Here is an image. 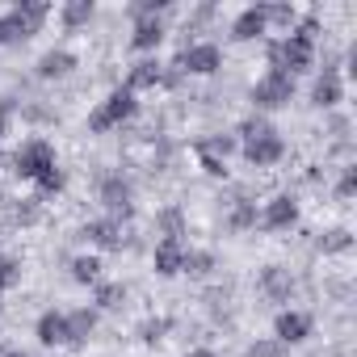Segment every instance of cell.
Segmentation results:
<instances>
[{
    "mask_svg": "<svg viewBox=\"0 0 357 357\" xmlns=\"http://www.w3.org/2000/svg\"><path fill=\"white\" fill-rule=\"evenodd\" d=\"M265 22L269 26H290L294 22V5H265Z\"/></svg>",
    "mask_w": 357,
    "mask_h": 357,
    "instance_id": "34",
    "label": "cell"
},
{
    "mask_svg": "<svg viewBox=\"0 0 357 357\" xmlns=\"http://www.w3.org/2000/svg\"><path fill=\"white\" fill-rule=\"evenodd\" d=\"M164 332H168V319H160V315L139 324V340H143V344H160V340H164Z\"/></svg>",
    "mask_w": 357,
    "mask_h": 357,
    "instance_id": "32",
    "label": "cell"
},
{
    "mask_svg": "<svg viewBox=\"0 0 357 357\" xmlns=\"http://www.w3.org/2000/svg\"><path fill=\"white\" fill-rule=\"evenodd\" d=\"M89 244H97V248H105V252H118L122 244H126V236H122V223L118 219H93V223H84V231H80Z\"/></svg>",
    "mask_w": 357,
    "mask_h": 357,
    "instance_id": "11",
    "label": "cell"
},
{
    "mask_svg": "<svg viewBox=\"0 0 357 357\" xmlns=\"http://www.w3.org/2000/svg\"><path fill=\"white\" fill-rule=\"evenodd\" d=\"M172 63L181 72H194V76H211L223 68V51H219V43H190V47H181V55Z\"/></svg>",
    "mask_w": 357,
    "mask_h": 357,
    "instance_id": "6",
    "label": "cell"
},
{
    "mask_svg": "<svg viewBox=\"0 0 357 357\" xmlns=\"http://www.w3.org/2000/svg\"><path fill=\"white\" fill-rule=\"evenodd\" d=\"M340 97H344L340 72H336V68H324V72L315 76V84H311V105H319V109H332V105H340Z\"/></svg>",
    "mask_w": 357,
    "mask_h": 357,
    "instance_id": "13",
    "label": "cell"
},
{
    "mask_svg": "<svg viewBox=\"0 0 357 357\" xmlns=\"http://www.w3.org/2000/svg\"><path fill=\"white\" fill-rule=\"evenodd\" d=\"M0 43H9V34H5V13H0Z\"/></svg>",
    "mask_w": 357,
    "mask_h": 357,
    "instance_id": "41",
    "label": "cell"
},
{
    "mask_svg": "<svg viewBox=\"0 0 357 357\" xmlns=\"http://www.w3.org/2000/svg\"><path fill=\"white\" fill-rule=\"evenodd\" d=\"M240 147V139L236 135H215V139H198V151H206V155H219V160H227L231 151Z\"/></svg>",
    "mask_w": 357,
    "mask_h": 357,
    "instance_id": "26",
    "label": "cell"
},
{
    "mask_svg": "<svg viewBox=\"0 0 357 357\" xmlns=\"http://www.w3.org/2000/svg\"><path fill=\"white\" fill-rule=\"evenodd\" d=\"M17 282H22V261L17 257H0V294L13 290Z\"/></svg>",
    "mask_w": 357,
    "mask_h": 357,
    "instance_id": "30",
    "label": "cell"
},
{
    "mask_svg": "<svg viewBox=\"0 0 357 357\" xmlns=\"http://www.w3.org/2000/svg\"><path fill=\"white\" fill-rule=\"evenodd\" d=\"M290 97H294V76H286V72H265L257 84H252V105H257V114H265V109H282V105H290Z\"/></svg>",
    "mask_w": 357,
    "mask_h": 357,
    "instance_id": "5",
    "label": "cell"
},
{
    "mask_svg": "<svg viewBox=\"0 0 357 357\" xmlns=\"http://www.w3.org/2000/svg\"><path fill=\"white\" fill-rule=\"evenodd\" d=\"M34 336H38L47 349L68 344V315H63V311H43L38 324H34Z\"/></svg>",
    "mask_w": 357,
    "mask_h": 357,
    "instance_id": "15",
    "label": "cell"
},
{
    "mask_svg": "<svg viewBox=\"0 0 357 357\" xmlns=\"http://www.w3.org/2000/svg\"><path fill=\"white\" fill-rule=\"evenodd\" d=\"M5 122H9V118H0V135H5Z\"/></svg>",
    "mask_w": 357,
    "mask_h": 357,
    "instance_id": "42",
    "label": "cell"
},
{
    "mask_svg": "<svg viewBox=\"0 0 357 357\" xmlns=\"http://www.w3.org/2000/svg\"><path fill=\"white\" fill-rule=\"evenodd\" d=\"M282 155H286V143H282V135H278V130H269V135H261V139L244 143V160H248L252 168H269V164H278Z\"/></svg>",
    "mask_w": 357,
    "mask_h": 357,
    "instance_id": "9",
    "label": "cell"
},
{
    "mask_svg": "<svg viewBox=\"0 0 357 357\" xmlns=\"http://www.w3.org/2000/svg\"><path fill=\"white\" fill-rule=\"evenodd\" d=\"M13 219H17V223H34V219H38V202H26V206H17V211H13Z\"/></svg>",
    "mask_w": 357,
    "mask_h": 357,
    "instance_id": "38",
    "label": "cell"
},
{
    "mask_svg": "<svg viewBox=\"0 0 357 357\" xmlns=\"http://www.w3.org/2000/svg\"><path fill=\"white\" fill-rule=\"evenodd\" d=\"M160 76H164V63H160L155 55H151V59H139V63L130 68V76H126V89H130V93H139V89H155Z\"/></svg>",
    "mask_w": 357,
    "mask_h": 357,
    "instance_id": "19",
    "label": "cell"
},
{
    "mask_svg": "<svg viewBox=\"0 0 357 357\" xmlns=\"http://www.w3.org/2000/svg\"><path fill=\"white\" fill-rule=\"evenodd\" d=\"M126 13H130L135 22H139V17H160V13H168V0H135Z\"/></svg>",
    "mask_w": 357,
    "mask_h": 357,
    "instance_id": "33",
    "label": "cell"
},
{
    "mask_svg": "<svg viewBox=\"0 0 357 357\" xmlns=\"http://www.w3.org/2000/svg\"><path fill=\"white\" fill-rule=\"evenodd\" d=\"M0 357H30V353H26V349H5Z\"/></svg>",
    "mask_w": 357,
    "mask_h": 357,
    "instance_id": "39",
    "label": "cell"
},
{
    "mask_svg": "<svg viewBox=\"0 0 357 357\" xmlns=\"http://www.w3.org/2000/svg\"><path fill=\"white\" fill-rule=\"evenodd\" d=\"M294 223H298V202L290 194H278V198L265 202V211H261V227L265 231H286Z\"/></svg>",
    "mask_w": 357,
    "mask_h": 357,
    "instance_id": "8",
    "label": "cell"
},
{
    "mask_svg": "<svg viewBox=\"0 0 357 357\" xmlns=\"http://www.w3.org/2000/svg\"><path fill=\"white\" fill-rule=\"evenodd\" d=\"M311 336V315L307 311H282L273 319V340L278 344H303Z\"/></svg>",
    "mask_w": 357,
    "mask_h": 357,
    "instance_id": "10",
    "label": "cell"
},
{
    "mask_svg": "<svg viewBox=\"0 0 357 357\" xmlns=\"http://www.w3.org/2000/svg\"><path fill=\"white\" fill-rule=\"evenodd\" d=\"M198 160H202V172H206V176H227V160L206 155V151H198Z\"/></svg>",
    "mask_w": 357,
    "mask_h": 357,
    "instance_id": "37",
    "label": "cell"
},
{
    "mask_svg": "<svg viewBox=\"0 0 357 357\" xmlns=\"http://www.w3.org/2000/svg\"><path fill=\"white\" fill-rule=\"evenodd\" d=\"M185 357H215V349H194V353H185Z\"/></svg>",
    "mask_w": 357,
    "mask_h": 357,
    "instance_id": "40",
    "label": "cell"
},
{
    "mask_svg": "<svg viewBox=\"0 0 357 357\" xmlns=\"http://www.w3.org/2000/svg\"><path fill=\"white\" fill-rule=\"evenodd\" d=\"M336 194H340V198H353V194H357V164H349V168L340 172V181H336Z\"/></svg>",
    "mask_w": 357,
    "mask_h": 357,
    "instance_id": "35",
    "label": "cell"
},
{
    "mask_svg": "<svg viewBox=\"0 0 357 357\" xmlns=\"http://www.w3.org/2000/svg\"><path fill=\"white\" fill-rule=\"evenodd\" d=\"M269 130H278L265 114H248L244 122H240V130H236V139L240 143H252V139H261V135H269Z\"/></svg>",
    "mask_w": 357,
    "mask_h": 357,
    "instance_id": "23",
    "label": "cell"
},
{
    "mask_svg": "<svg viewBox=\"0 0 357 357\" xmlns=\"http://www.w3.org/2000/svg\"><path fill=\"white\" fill-rule=\"evenodd\" d=\"M265 59H269V68H273V72L298 76V72H307V68L315 63V43L290 30L286 38H273V43L265 47Z\"/></svg>",
    "mask_w": 357,
    "mask_h": 357,
    "instance_id": "1",
    "label": "cell"
},
{
    "mask_svg": "<svg viewBox=\"0 0 357 357\" xmlns=\"http://www.w3.org/2000/svg\"><path fill=\"white\" fill-rule=\"evenodd\" d=\"M72 278H76L80 286H97V282H101V261H97V257H76V261H72Z\"/></svg>",
    "mask_w": 357,
    "mask_h": 357,
    "instance_id": "25",
    "label": "cell"
},
{
    "mask_svg": "<svg viewBox=\"0 0 357 357\" xmlns=\"http://www.w3.org/2000/svg\"><path fill=\"white\" fill-rule=\"evenodd\" d=\"M164 34H168V30H164L160 17H139V22H135V34H130V47H135V51H155V47L164 43Z\"/></svg>",
    "mask_w": 357,
    "mask_h": 357,
    "instance_id": "17",
    "label": "cell"
},
{
    "mask_svg": "<svg viewBox=\"0 0 357 357\" xmlns=\"http://www.w3.org/2000/svg\"><path fill=\"white\" fill-rule=\"evenodd\" d=\"M244 357H282V344L278 340H257L244 349Z\"/></svg>",
    "mask_w": 357,
    "mask_h": 357,
    "instance_id": "36",
    "label": "cell"
},
{
    "mask_svg": "<svg viewBox=\"0 0 357 357\" xmlns=\"http://www.w3.org/2000/svg\"><path fill=\"white\" fill-rule=\"evenodd\" d=\"M261 290H265L269 298L286 303V298H290V290H294V278H290V269H282V265H269V269L261 273Z\"/></svg>",
    "mask_w": 357,
    "mask_h": 357,
    "instance_id": "20",
    "label": "cell"
},
{
    "mask_svg": "<svg viewBox=\"0 0 357 357\" xmlns=\"http://www.w3.org/2000/svg\"><path fill=\"white\" fill-rule=\"evenodd\" d=\"M34 185H38V190H43V194H59V190H63V185H68V172H63V168H59V164H51V168H47V172H43V176H38V181H34Z\"/></svg>",
    "mask_w": 357,
    "mask_h": 357,
    "instance_id": "31",
    "label": "cell"
},
{
    "mask_svg": "<svg viewBox=\"0 0 357 357\" xmlns=\"http://www.w3.org/2000/svg\"><path fill=\"white\" fill-rule=\"evenodd\" d=\"M47 13H51L47 0H17V5L5 13V34H9V43H26V38H34V34L43 30Z\"/></svg>",
    "mask_w": 357,
    "mask_h": 357,
    "instance_id": "3",
    "label": "cell"
},
{
    "mask_svg": "<svg viewBox=\"0 0 357 357\" xmlns=\"http://www.w3.org/2000/svg\"><path fill=\"white\" fill-rule=\"evenodd\" d=\"M160 231H164V240H181V227H185V219H181V211L176 206H168V211H160Z\"/></svg>",
    "mask_w": 357,
    "mask_h": 357,
    "instance_id": "29",
    "label": "cell"
},
{
    "mask_svg": "<svg viewBox=\"0 0 357 357\" xmlns=\"http://www.w3.org/2000/svg\"><path fill=\"white\" fill-rule=\"evenodd\" d=\"M349 248H353V236H349L344 227H332V231L319 236V252H328V257H332V252H349Z\"/></svg>",
    "mask_w": 357,
    "mask_h": 357,
    "instance_id": "27",
    "label": "cell"
},
{
    "mask_svg": "<svg viewBox=\"0 0 357 357\" xmlns=\"http://www.w3.org/2000/svg\"><path fill=\"white\" fill-rule=\"evenodd\" d=\"M93 13H97L93 0H68V5L59 9V22H63L68 30H80V26H89V22H93Z\"/></svg>",
    "mask_w": 357,
    "mask_h": 357,
    "instance_id": "21",
    "label": "cell"
},
{
    "mask_svg": "<svg viewBox=\"0 0 357 357\" xmlns=\"http://www.w3.org/2000/svg\"><path fill=\"white\" fill-rule=\"evenodd\" d=\"M257 223H261V215H257V202L240 198V202L231 206V231H248V227H257Z\"/></svg>",
    "mask_w": 357,
    "mask_h": 357,
    "instance_id": "24",
    "label": "cell"
},
{
    "mask_svg": "<svg viewBox=\"0 0 357 357\" xmlns=\"http://www.w3.org/2000/svg\"><path fill=\"white\" fill-rule=\"evenodd\" d=\"M215 269V252H202V248H185V265H181V273H194V278H202V273H211Z\"/></svg>",
    "mask_w": 357,
    "mask_h": 357,
    "instance_id": "28",
    "label": "cell"
},
{
    "mask_svg": "<svg viewBox=\"0 0 357 357\" xmlns=\"http://www.w3.org/2000/svg\"><path fill=\"white\" fill-rule=\"evenodd\" d=\"M68 315V344H89L97 332V311L80 307V311H63Z\"/></svg>",
    "mask_w": 357,
    "mask_h": 357,
    "instance_id": "16",
    "label": "cell"
},
{
    "mask_svg": "<svg viewBox=\"0 0 357 357\" xmlns=\"http://www.w3.org/2000/svg\"><path fill=\"white\" fill-rule=\"evenodd\" d=\"M55 164V147L47 139H26L13 155H9V168L13 176H22V181H38V176Z\"/></svg>",
    "mask_w": 357,
    "mask_h": 357,
    "instance_id": "4",
    "label": "cell"
},
{
    "mask_svg": "<svg viewBox=\"0 0 357 357\" xmlns=\"http://www.w3.org/2000/svg\"><path fill=\"white\" fill-rule=\"evenodd\" d=\"M151 261H155V273H160V278H176V273H181V265H185L181 240H160L155 252H151Z\"/></svg>",
    "mask_w": 357,
    "mask_h": 357,
    "instance_id": "14",
    "label": "cell"
},
{
    "mask_svg": "<svg viewBox=\"0 0 357 357\" xmlns=\"http://www.w3.org/2000/svg\"><path fill=\"white\" fill-rule=\"evenodd\" d=\"M265 30H269L265 5H248V9H240L236 22H231V38H236V43H252V38H261Z\"/></svg>",
    "mask_w": 357,
    "mask_h": 357,
    "instance_id": "12",
    "label": "cell"
},
{
    "mask_svg": "<svg viewBox=\"0 0 357 357\" xmlns=\"http://www.w3.org/2000/svg\"><path fill=\"white\" fill-rule=\"evenodd\" d=\"M76 68V55L68 51V47H55V51H47L43 59H38V76L43 80H59V76H68Z\"/></svg>",
    "mask_w": 357,
    "mask_h": 357,
    "instance_id": "18",
    "label": "cell"
},
{
    "mask_svg": "<svg viewBox=\"0 0 357 357\" xmlns=\"http://www.w3.org/2000/svg\"><path fill=\"white\" fill-rule=\"evenodd\" d=\"M93 311H118L126 303V286L122 282H97V294H93Z\"/></svg>",
    "mask_w": 357,
    "mask_h": 357,
    "instance_id": "22",
    "label": "cell"
},
{
    "mask_svg": "<svg viewBox=\"0 0 357 357\" xmlns=\"http://www.w3.org/2000/svg\"><path fill=\"white\" fill-rule=\"evenodd\" d=\"M135 109H139V97H135L126 84H118V89L89 114V130H93V135H105V130L122 126L126 118H135Z\"/></svg>",
    "mask_w": 357,
    "mask_h": 357,
    "instance_id": "2",
    "label": "cell"
},
{
    "mask_svg": "<svg viewBox=\"0 0 357 357\" xmlns=\"http://www.w3.org/2000/svg\"><path fill=\"white\" fill-rule=\"evenodd\" d=\"M101 202H105V211L114 215V219H130V211H135V190H130V181L122 172H109L105 181H101Z\"/></svg>",
    "mask_w": 357,
    "mask_h": 357,
    "instance_id": "7",
    "label": "cell"
}]
</instances>
